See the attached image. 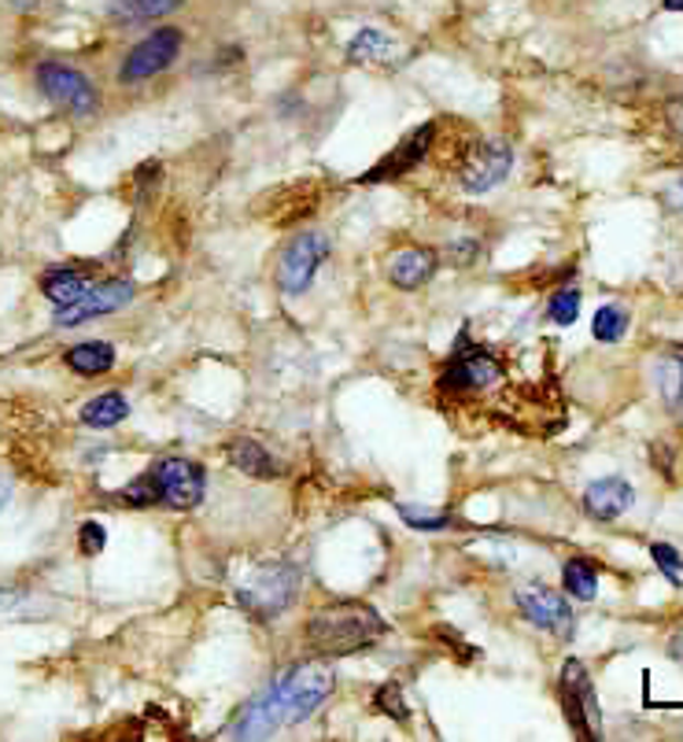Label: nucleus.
<instances>
[{
  "label": "nucleus",
  "instance_id": "393cba45",
  "mask_svg": "<svg viewBox=\"0 0 683 742\" xmlns=\"http://www.w3.org/2000/svg\"><path fill=\"white\" fill-rule=\"evenodd\" d=\"M650 558H654V566L665 572V580H669L672 588H683V558H680L676 547L654 544V547H650Z\"/></svg>",
  "mask_w": 683,
  "mask_h": 742
},
{
  "label": "nucleus",
  "instance_id": "f257e3e1",
  "mask_svg": "<svg viewBox=\"0 0 683 742\" xmlns=\"http://www.w3.org/2000/svg\"><path fill=\"white\" fill-rule=\"evenodd\" d=\"M336 676L325 662H300L289 673L278 676V684H270L267 695H259L245 713L234 720L229 739H267L278 728L303 724L307 717L318 713V706L333 695Z\"/></svg>",
  "mask_w": 683,
  "mask_h": 742
},
{
  "label": "nucleus",
  "instance_id": "72a5a7b5",
  "mask_svg": "<svg viewBox=\"0 0 683 742\" xmlns=\"http://www.w3.org/2000/svg\"><path fill=\"white\" fill-rule=\"evenodd\" d=\"M12 8H37V4H45V0H8Z\"/></svg>",
  "mask_w": 683,
  "mask_h": 742
},
{
  "label": "nucleus",
  "instance_id": "0eeeda50",
  "mask_svg": "<svg viewBox=\"0 0 683 742\" xmlns=\"http://www.w3.org/2000/svg\"><path fill=\"white\" fill-rule=\"evenodd\" d=\"M37 86L52 104L67 108L71 115H82V119H86V115H97V108H100V97H97V89H93V82L75 67H63V63H41Z\"/></svg>",
  "mask_w": 683,
  "mask_h": 742
},
{
  "label": "nucleus",
  "instance_id": "c756f323",
  "mask_svg": "<svg viewBox=\"0 0 683 742\" xmlns=\"http://www.w3.org/2000/svg\"><path fill=\"white\" fill-rule=\"evenodd\" d=\"M126 499H130L133 506H149V503H155V492H152V481H149V473L144 476H137V481L126 487Z\"/></svg>",
  "mask_w": 683,
  "mask_h": 742
},
{
  "label": "nucleus",
  "instance_id": "aec40b11",
  "mask_svg": "<svg viewBox=\"0 0 683 742\" xmlns=\"http://www.w3.org/2000/svg\"><path fill=\"white\" fill-rule=\"evenodd\" d=\"M86 289H89V278L82 270H52L45 273V281H41V292L56 307H71L86 295Z\"/></svg>",
  "mask_w": 683,
  "mask_h": 742
},
{
  "label": "nucleus",
  "instance_id": "f03ea898",
  "mask_svg": "<svg viewBox=\"0 0 683 742\" xmlns=\"http://www.w3.org/2000/svg\"><path fill=\"white\" fill-rule=\"evenodd\" d=\"M307 643L325 657H340L366 650L370 643H377L388 632V624L381 621V613L366 602H333V606H322L311 613L307 621Z\"/></svg>",
  "mask_w": 683,
  "mask_h": 742
},
{
  "label": "nucleus",
  "instance_id": "39448f33",
  "mask_svg": "<svg viewBox=\"0 0 683 742\" xmlns=\"http://www.w3.org/2000/svg\"><path fill=\"white\" fill-rule=\"evenodd\" d=\"M155 503H166L174 510H193V506L204 503L207 492V473L204 465H196L193 459H163L149 470Z\"/></svg>",
  "mask_w": 683,
  "mask_h": 742
},
{
  "label": "nucleus",
  "instance_id": "1a4fd4ad",
  "mask_svg": "<svg viewBox=\"0 0 683 742\" xmlns=\"http://www.w3.org/2000/svg\"><path fill=\"white\" fill-rule=\"evenodd\" d=\"M177 49H182V34H177L174 26H160L152 30L144 41H137L130 49V56H126V67H122V82L130 86V82H144L152 78V74L166 71L177 56Z\"/></svg>",
  "mask_w": 683,
  "mask_h": 742
},
{
  "label": "nucleus",
  "instance_id": "f3484780",
  "mask_svg": "<svg viewBox=\"0 0 683 742\" xmlns=\"http://www.w3.org/2000/svg\"><path fill=\"white\" fill-rule=\"evenodd\" d=\"M130 418V402L119 391H104V396L89 399L86 407H82V421H86L89 429H115L119 421Z\"/></svg>",
  "mask_w": 683,
  "mask_h": 742
},
{
  "label": "nucleus",
  "instance_id": "f704fd0d",
  "mask_svg": "<svg viewBox=\"0 0 683 742\" xmlns=\"http://www.w3.org/2000/svg\"><path fill=\"white\" fill-rule=\"evenodd\" d=\"M661 4H665L669 12H683V0H661Z\"/></svg>",
  "mask_w": 683,
  "mask_h": 742
},
{
  "label": "nucleus",
  "instance_id": "a878e982",
  "mask_svg": "<svg viewBox=\"0 0 683 742\" xmlns=\"http://www.w3.org/2000/svg\"><path fill=\"white\" fill-rule=\"evenodd\" d=\"M576 314H581V292H576V289L554 292V300H551V318H554V322H559V325H573Z\"/></svg>",
  "mask_w": 683,
  "mask_h": 742
},
{
  "label": "nucleus",
  "instance_id": "dca6fc26",
  "mask_svg": "<svg viewBox=\"0 0 683 742\" xmlns=\"http://www.w3.org/2000/svg\"><path fill=\"white\" fill-rule=\"evenodd\" d=\"M348 60H351V63H388V67H392V63L403 60V49H399L395 41L384 34V30L362 26L359 34L351 37Z\"/></svg>",
  "mask_w": 683,
  "mask_h": 742
},
{
  "label": "nucleus",
  "instance_id": "f8f14e48",
  "mask_svg": "<svg viewBox=\"0 0 683 742\" xmlns=\"http://www.w3.org/2000/svg\"><path fill=\"white\" fill-rule=\"evenodd\" d=\"M502 380V366L491 358L485 347H469V352H455V358L447 363V369L440 374V385L444 388H488Z\"/></svg>",
  "mask_w": 683,
  "mask_h": 742
},
{
  "label": "nucleus",
  "instance_id": "7c9ffc66",
  "mask_svg": "<svg viewBox=\"0 0 683 742\" xmlns=\"http://www.w3.org/2000/svg\"><path fill=\"white\" fill-rule=\"evenodd\" d=\"M665 204H669L672 211H683V178H680L676 185H669V189H665Z\"/></svg>",
  "mask_w": 683,
  "mask_h": 742
},
{
  "label": "nucleus",
  "instance_id": "cd10ccee",
  "mask_svg": "<svg viewBox=\"0 0 683 742\" xmlns=\"http://www.w3.org/2000/svg\"><path fill=\"white\" fill-rule=\"evenodd\" d=\"M130 4H133L137 19H160V15H171L177 4H185V0H130Z\"/></svg>",
  "mask_w": 683,
  "mask_h": 742
},
{
  "label": "nucleus",
  "instance_id": "4be33fe9",
  "mask_svg": "<svg viewBox=\"0 0 683 742\" xmlns=\"http://www.w3.org/2000/svg\"><path fill=\"white\" fill-rule=\"evenodd\" d=\"M592 333H595V341H603V344L625 341V333H628V311H625V307H617V303L598 307V314H595V322H592Z\"/></svg>",
  "mask_w": 683,
  "mask_h": 742
},
{
  "label": "nucleus",
  "instance_id": "4468645a",
  "mask_svg": "<svg viewBox=\"0 0 683 742\" xmlns=\"http://www.w3.org/2000/svg\"><path fill=\"white\" fill-rule=\"evenodd\" d=\"M636 492L625 476H603V481L587 484L584 492V510L595 517V521H617L621 514L632 510Z\"/></svg>",
  "mask_w": 683,
  "mask_h": 742
},
{
  "label": "nucleus",
  "instance_id": "5701e85b",
  "mask_svg": "<svg viewBox=\"0 0 683 742\" xmlns=\"http://www.w3.org/2000/svg\"><path fill=\"white\" fill-rule=\"evenodd\" d=\"M658 388L672 407H680L683 402V352L669 355L665 363L658 366Z\"/></svg>",
  "mask_w": 683,
  "mask_h": 742
},
{
  "label": "nucleus",
  "instance_id": "412c9836",
  "mask_svg": "<svg viewBox=\"0 0 683 742\" xmlns=\"http://www.w3.org/2000/svg\"><path fill=\"white\" fill-rule=\"evenodd\" d=\"M562 584L573 599L592 602L598 595V572H595L592 561L573 558V561H565V569H562Z\"/></svg>",
  "mask_w": 683,
  "mask_h": 742
},
{
  "label": "nucleus",
  "instance_id": "20e7f679",
  "mask_svg": "<svg viewBox=\"0 0 683 742\" xmlns=\"http://www.w3.org/2000/svg\"><path fill=\"white\" fill-rule=\"evenodd\" d=\"M559 695L565 706V720L573 724V731L581 739H603V713H598V698H595V684L587 676L584 662H570L562 665L559 676Z\"/></svg>",
  "mask_w": 683,
  "mask_h": 742
},
{
  "label": "nucleus",
  "instance_id": "9b49d317",
  "mask_svg": "<svg viewBox=\"0 0 683 742\" xmlns=\"http://www.w3.org/2000/svg\"><path fill=\"white\" fill-rule=\"evenodd\" d=\"M130 300H133L130 281H104V284H97V289H86V295L75 300L71 307H56V325L75 329L82 322H93V318H100V314L122 311Z\"/></svg>",
  "mask_w": 683,
  "mask_h": 742
},
{
  "label": "nucleus",
  "instance_id": "bb28decb",
  "mask_svg": "<svg viewBox=\"0 0 683 742\" xmlns=\"http://www.w3.org/2000/svg\"><path fill=\"white\" fill-rule=\"evenodd\" d=\"M373 706L381 709V713H388L392 720H406V709H403V695H399L395 684H384L381 691H377Z\"/></svg>",
  "mask_w": 683,
  "mask_h": 742
},
{
  "label": "nucleus",
  "instance_id": "423d86ee",
  "mask_svg": "<svg viewBox=\"0 0 683 742\" xmlns=\"http://www.w3.org/2000/svg\"><path fill=\"white\" fill-rule=\"evenodd\" d=\"M329 256V237L325 233H300V237H292V244L285 251H281V262H278V273H273V281H278V292L285 295H300L311 289L314 273Z\"/></svg>",
  "mask_w": 683,
  "mask_h": 742
},
{
  "label": "nucleus",
  "instance_id": "473e14b6",
  "mask_svg": "<svg viewBox=\"0 0 683 742\" xmlns=\"http://www.w3.org/2000/svg\"><path fill=\"white\" fill-rule=\"evenodd\" d=\"M672 657H680V662H683V632L672 635Z\"/></svg>",
  "mask_w": 683,
  "mask_h": 742
},
{
  "label": "nucleus",
  "instance_id": "ddd939ff",
  "mask_svg": "<svg viewBox=\"0 0 683 742\" xmlns=\"http://www.w3.org/2000/svg\"><path fill=\"white\" fill-rule=\"evenodd\" d=\"M433 133H436V126L425 122L422 130H414L410 137H403L395 152H388L381 163L370 166V171L362 174V182L373 185V182H392V178H399V174H410V166L422 163V155L429 152V141H433Z\"/></svg>",
  "mask_w": 683,
  "mask_h": 742
},
{
  "label": "nucleus",
  "instance_id": "2f4dec72",
  "mask_svg": "<svg viewBox=\"0 0 683 742\" xmlns=\"http://www.w3.org/2000/svg\"><path fill=\"white\" fill-rule=\"evenodd\" d=\"M669 122H672V130H676L680 144H683V104H676V108L669 111Z\"/></svg>",
  "mask_w": 683,
  "mask_h": 742
},
{
  "label": "nucleus",
  "instance_id": "7ed1b4c3",
  "mask_svg": "<svg viewBox=\"0 0 683 742\" xmlns=\"http://www.w3.org/2000/svg\"><path fill=\"white\" fill-rule=\"evenodd\" d=\"M300 591V569L289 561H267V566L251 569V577L234 591V602L256 621L281 617Z\"/></svg>",
  "mask_w": 683,
  "mask_h": 742
},
{
  "label": "nucleus",
  "instance_id": "a211bd4d",
  "mask_svg": "<svg viewBox=\"0 0 683 742\" xmlns=\"http://www.w3.org/2000/svg\"><path fill=\"white\" fill-rule=\"evenodd\" d=\"M67 366L75 369V374H86V377L108 374V369L115 366V347L104 344V341H86V344H78L67 352Z\"/></svg>",
  "mask_w": 683,
  "mask_h": 742
},
{
  "label": "nucleus",
  "instance_id": "6e6552de",
  "mask_svg": "<svg viewBox=\"0 0 683 742\" xmlns=\"http://www.w3.org/2000/svg\"><path fill=\"white\" fill-rule=\"evenodd\" d=\"M513 602H518L521 617L535 624V628L559 635V639H570L573 628H576V617L570 610V602H565L559 591L546 588V584H524L513 591Z\"/></svg>",
  "mask_w": 683,
  "mask_h": 742
},
{
  "label": "nucleus",
  "instance_id": "c85d7f7f",
  "mask_svg": "<svg viewBox=\"0 0 683 742\" xmlns=\"http://www.w3.org/2000/svg\"><path fill=\"white\" fill-rule=\"evenodd\" d=\"M78 544H82V550H86L89 558H97L100 550H104V544H108V536H104V528L97 521H86V525H82Z\"/></svg>",
  "mask_w": 683,
  "mask_h": 742
},
{
  "label": "nucleus",
  "instance_id": "9d476101",
  "mask_svg": "<svg viewBox=\"0 0 683 742\" xmlns=\"http://www.w3.org/2000/svg\"><path fill=\"white\" fill-rule=\"evenodd\" d=\"M510 166L513 152L507 141H480L466 163H462V189L466 193H488V189H496L510 174Z\"/></svg>",
  "mask_w": 683,
  "mask_h": 742
},
{
  "label": "nucleus",
  "instance_id": "6ab92c4d",
  "mask_svg": "<svg viewBox=\"0 0 683 742\" xmlns=\"http://www.w3.org/2000/svg\"><path fill=\"white\" fill-rule=\"evenodd\" d=\"M229 462L237 465L240 473H248V476H273L278 473V462L270 459V451L262 448V443H256V440H234L229 443Z\"/></svg>",
  "mask_w": 683,
  "mask_h": 742
},
{
  "label": "nucleus",
  "instance_id": "2eb2a0df",
  "mask_svg": "<svg viewBox=\"0 0 683 742\" xmlns=\"http://www.w3.org/2000/svg\"><path fill=\"white\" fill-rule=\"evenodd\" d=\"M436 273V251L429 248H403L388 259V278H392L395 289H422V284Z\"/></svg>",
  "mask_w": 683,
  "mask_h": 742
},
{
  "label": "nucleus",
  "instance_id": "b1692460",
  "mask_svg": "<svg viewBox=\"0 0 683 742\" xmlns=\"http://www.w3.org/2000/svg\"><path fill=\"white\" fill-rule=\"evenodd\" d=\"M395 514L403 517L410 528H418V533H444L451 525L447 514H433V510H422V506H406V503H395Z\"/></svg>",
  "mask_w": 683,
  "mask_h": 742
}]
</instances>
